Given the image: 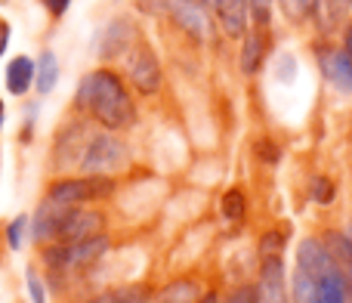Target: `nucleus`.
<instances>
[{
	"label": "nucleus",
	"instance_id": "f257e3e1",
	"mask_svg": "<svg viewBox=\"0 0 352 303\" xmlns=\"http://www.w3.org/2000/svg\"><path fill=\"white\" fill-rule=\"evenodd\" d=\"M74 105L105 130H127L136 124V105L127 93V84L109 68H96L80 81Z\"/></svg>",
	"mask_w": 352,
	"mask_h": 303
},
{
	"label": "nucleus",
	"instance_id": "f03ea898",
	"mask_svg": "<svg viewBox=\"0 0 352 303\" xmlns=\"http://www.w3.org/2000/svg\"><path fill=\"white\" fill-rule=\"evenodd\" d=\"M109 248H111L109 236H93L84 238V242H53L41 248V260L50 269V275H68L102 260L109 254Z\"/></svg>",
	"mask_w": 352,
	"mask_h": 303
},
{
	"label": "nucleus",
	"instance_id": "7ed1b4c3",
	"mask_svg": "<svg viewBox=\"0 0 352 303\" xmlns=\"http://www.w3.org/2000/svg\"><path fill=\"white\" fill-rule=\"evenodd\" d=\"M127 143L121 136L111 134H93L90 143L84 146V155H80L78 167L84 170V176H111L115 170L127 167Z\"/></svg>",
	"mask_w": 352,
	"mask_h": 303
},
{
	"label": "nucleus",
	"instance_id": "20e7f679",
	"mask_svg": "<svg viewBox=\"0 0 352 303\" xmlns=\"http://www.w3.org/2000/svg\"><path fill=\"white\" fill-rule=\"evenodd\" d=\"M115 195V180L111 176H65L47 189V198L59 201L68 207H84L90 201H102Z\"/></svg>",
	"mask_w": 352,
	"mask_h": 303
},
{
	"label": "nucleus",
	"instance_id": "39448f33",
	"mask_svg": "<svg viewBox=\"0 0 352 303\" xmlns=\"http://www.w3.org/2000/svg\"><path fill=\"white\" fill-rule=\"evenodd\" d=\"M127 74H130V84L136 87L140 93L152 96L155 90L161 87V62L158 56L152 53V47L146 43H136L133 50L127 53Z\"/></svg>",
	"mask_w": 352,
	"mask_h": 303
},
{
	"label": "nucleus",
	"instance_id": "423d86ee",
	"mask_svg": "<svg viewBox=\"0 0 352 303\" xmlns=\"http://www.w3.org/2000/svg\"><path fill=\"white\" fill-rule=\"evenodd\" d=\"M164 16H170L195 41H207V37H210V16H207L201 0H167Z\"/></svg>",
	"mask_w": 352,
	"mask_h": 303
},
{
	"label": "nucleus",
	"instance_id": "0eeeda50",
	"mask_svg": "<svg viewBox=\"0 0 352 303\" xmlns=\"http://www.w3.org/2000/svg\"><path fill=\"white\" fill-rule=\"evenodd\" d=\"M102 229H105V213L72 207L68 217L62 220L59 232H56V242H84V238L102 236Z\"/></svg>",
	"mask_w": 352,
	"mask_h": 303
},
{
	"label": "nucleus",
	"instance_id": "6e6552de",
	"mask_svg": "<svg viewBox=\"0 0 352 303\" xmlns=\"http://www.w3.org/2000/svg\"><path fill=\"white\" fill-rule=\"evenodd\" d=\"M256 291H260V303H287V300H291V294H287L285 263H281V257H275V260H263Z\"/></svg>",
	"mask_w": 352,
	"mask_h": 303
},
{
	"label": "nucleus",
	"instance_id": "1a4fd4ad",
	"mask_svg": "<svg viewBox=\"0 0 352 303\" xmlns=\"http://www.w3.org/2000/svg\"><path fill=\"white\" fill-rule=\"evenodd\" d=\"M322 72L337 90L352 93V56L346 50H328L322 56Z\"/></svg>",
	"mask_w": 352,
	"mask_h": 303
},
{
	"label": "nucleus",
	"instance_id": "9d476101",
	"mask_svg": "<svg viewBox=\"0 0 352 303\" xmlns=\"http://www.w3.org/2000/svg\"><path fill=\"white\" fill-rule=\"evenodd\" d=\"M34 72H37V65L28 56H16V59L6 65V90H10L12 96H25L31 81H34Z\"/></svg>",
	"mask_w": 352,
	"mask_h": 303
},
{
	"label": "nucleus",
	"instance_id": "9b49d317",
	"mask_svg": "<svg viewBox=\"0 0 352 303\" xmlns=\"http://www.w3.org/2000/svg\"><path fill=\"white\" fill-rule=\"evenodd\" d=\"M219 19H223V28L229 37H241L248 28V0H219L217 6Z\"/></svg>",
	"mask_w": 352,
	"mask_h": 303
},
{
	"label": "nucleus",
	"instance_id": "f8f14e48",
	"mask_svg": "<svg viewBox=\"0 0 352 303\" xmlns=\"http://www.w3.org/2000/svg\"><path fill=\"white\" fill-rule=\"evenodd\" d=\"M148 300H152V288L148 285H121L93 294L87 303H148Z\"/></svg>",
	"mask_w": 352,
	"mask_h": 303
},
{
	"label": "nucleus",
	"instance_id": "ddd939ff",
	"mask_svg": "<svg viewBox=\"0 0 352 303\" xmlns=\"http://www.w3.org/2000/svg\"><path fill=\"white\" fill-rule=\"evenodd\" d=\"M312 303H349L343 269H334V273H328L322 282H318L316 294H312Z\"/></svg>",
	"mask_w": 352,
	"mask_h": 303
},
{
	"label": "nucleus",
	"instance_id": "4468645a",
	"mask_svg": "<svg viewBox=\"0 0 352 303\" xmlns=\"http://www.w3.org/2000/svg\"><path fill=\"white\" fill-rule=\"evenodd\" d=\"M127 34H133V28H130L127 22L109 25V31H105V37H102V56L105 59H111V56H118V53H127L130 50V37Z\"/></svg>",
	"mask_w": 352,
	"mask_h": 303
},
{
	"label": "nucleus",
	"instance_id": "2eb2a0df",
	"mask_svg": "<svg viewBox=\"0 0 352 303\" xmlns=\"http://www.w3.org/2000/svg\"><path fill=\"white\" fill-rule=\"evenodd\" d=\"M263 53H266V41H263V34H250L248 41H244V50H241V72L244 74L260 72Z\"/></svg>",
	"mask_w": 352,
	"mask_h": 303
},
{
	"label": "nucleus",
	"instance_id": "dca6fc26",
	"mask_svg": "<svg viewBox=\"0 0 352 303\" xmlns=\"http://www.w3.org/2000/svg\"><path fill=\"white\" fill-rule=\"evenodd\" d=\"M219 213H223L229 223L244 220V213H248V198H244L241 189H229V192H223V198H219Z\"/></svg>",
	"mask_w": 352,
	"mask_h": 303
},
{
	"label": "nucleus",
	"instance_id": "f3484780",
	"mask_svg": "<svg viewBox=\"0 0 352 303\" xmlns=\"http://www.w3.org/2000/svg\"><path fill=\"white\" fill-rule=\"evenodd\" d=\"M56 81H59V62H56V56L47 50V53L41 56V62H37V90L50 93L56 87Z\"/></svg>",
	"mask_w": 352,
	"mask_h": 303
},
{
	"label": "nucleus",
	"instance_id": "a211bd4d",
	"mask_svg": "<svg viewBox=\"0 0 352 303\" xmlns=\"http://www.w3.org/2000/svg\"><path fill=\"white\" fill-rule=\"evenodd\" d=\"M204 294H201V288L195 285V282H188V279H182V282H176V285H170L164 294H161V300L164 303H198Z\"/></svg>",
	"mask_w": 352,
	"mask_h": 303
},
{
	"label": "nucleus",
	"instance_id": "6ab92c4d",
	"mask_svg": "<svg viewBox=\"0 0 352 303\" xmlns=\"http://www.w3.org/2000/svg\"><path fill=\"white\" fill-rule=\"evenodd\" d=\"M278 3H281V12H285L291 22H300V19H306L316 10L318 0H278Z\"/></svg>",
	"mask_w": 352,
	"mask_h": 303
},
{
	"label": "nucleus",
	"instance_id": "aec40b11",
	"mask_svg": "<svg viewBox=\"0 0 352 303\" xmlns=\"http://www.w3.org/2000/svg\"><path fill=\"white\" fill-rule=\"evenodd\" d=\"M334 198H337L334 180H328V176H316V180H312V201H316V205H334Z\"/></svg>",
	"mask_w": 352,
	"mask_h": 303
},
{
	"label": "nucleus",
	"instance_id": "412c9836",
	"mask_svg": "<svg viewBox=\"0 0 352 303\" xmlns=\"http://www.w3.org/2000/svg\"><path fill=\"white\" fill-rule=\"evenodd\" d=\"M281 251H285V236H281V232H266L260 242L263 260H275V257H281Z\"/></svg>",
	"mask_w": 352,
	"mask_h": 303
},
{
	"label": "nucleus",
	"instance_id": "4be33fe9",
	"mask_svg": "<svg viewBox=\"0 0 352 303\" xmlns=\"http://www.w3.org/2000/svg\"><path fill=\"white\" fill-rule=\"evenodd\" d=\"M31 226V217L28 213H22V217H16L10 223V229H6V242H10V248L12 251H19L22 248V242H25V229Z\"/></svg>",
	"mask_w": 352,
	"mask_h": 303
},
{
	"label": "nucleus",
	"instance_id": "5701e85b",
	"mask_svg": "<svg viewBox=\"0 0 352 303\" xmlns=\"http://www.w3.org/2000/svg\"><path fill=\"white\" fill-rule=\"evenodd\" d=\"M223 303H260V291H256V285H241L238 291H232Z\"/></svg>",
	"mask_w": 352,
	"mask_h": 303
},
{
	"label": "nucleus",
	"instance_id": "b1692460",
	"mask_svg": "<svg viewBox=\"0 0 352 303\" xmlns=\"http://www.w3.org/2000/svg\"><path fill=\"white\" fill-rule=\"evenodd\" d=\"M248 10L254 12L256 25H269V16H272V0H248Z\"/></svg>",
	"mask_w": 352,
	"mask_h": 303
},
{
	"label": "nucleus",
	"instance_id": "393cba45",
	"mask_svg": "<svg viewBox=\"0 0 352 303\" xmlns=\"http://www.w3.org/2000/svg\"><path fill=\"white\" fill-rule=\"evenodd\" d=\"M256 155H260L266 164H275L278 161V155H281V149L275 146V143H269V140H260L256 143Z\"/></svg>",
	"mask_w": 352,
	"mask_h": 303
},
{
	"label": "nucleus",
	"instance_id": "a878e982",
	"mask_svg": "<svg viewBox=\"0 0 352 303\" xmlns=\"http://www.w3.org/2000/svg\"><path fill=\"white\" fill-rule=\"evenodd\" d=\"M28 291H31V300L34 303H47V297H43V285L37 282L34 273H28Z\"/></svg>",
	"mask_w": 352,
	"mask_h": 303
},
{
	"label": "nucleus",
	"instance_id": "bb28decb",
	"mask_svg": "<svg viewBox=\"0 0 352 303\" xmlns=\"http://www.w3.org/2000/svg\"><path fill=\"white\" fill-rule=\"evenodd\" d=\"M349 6H352V0H328V10H331V16H334V19L346 16Z\"/></svg>",
	"mask_w": 352,
	"mask_h": 303
},
{
	"label": "nucleus",
	"instance_id": "cd10ccee",
	"mask_svg": "<svg viewBox=\"0 0 352 303\" xmlns=\"http://www.w3.org/2000/svg\"><path fill=\"white\" fill-rule=\"evenodd\" d=\"M43 6H47L53 16H62V12L68 10V0H43Z\"/></svg>",
	"mask_w": 352,
	"mask_h": 303
},
{
	"label": "nucleus",
	"instance_id": "c85d7f7f",
	"mask_svg": "<svg viewBox=\"0 0 352 303\" xmlns=\"http://www.w3.org/2000/svg\"><path fill=\"white\" fill-rule=\"evenodd\" d=\"M6 41H10V25L0 22V56H3V50H6Z\"/></svg>",
	"mask_w": 352,
	"mask_h": 303
},
{
	"label": "nucleus",
	"instance_id": "c756f323",
	"mask_svg": "<svg viewBox=\"0 0 352 303\" xmlns=\"http://www.w3.org/2000/svg\"><path fill=\"white\" fill-rule=\"evenodd\" d=\"M343 50L352 56V22L346 25V37H343Z\"/></svg>",
	"mask_w": 352,
	"mask_h": 303
},
{
	"label": "nucleus",
	"instance_id": "7c9ffc66",
	"mask_svg": "<svg viewBox=\"0 0 352 303\" xmlns=\"http://www.w3.org/2000/svg\"><path fill=\"white\" fill-rule=\"evenodd\" d=\"M198 303H219V297H217V294H213V291H210V294H204V297H201Z\"/></svg>",
	"mask_w": 352,
	"mask_h": 303
},
{
	"label": "nucleus",
	"instance_id": "2f4dec72",
	"mask_svg": "<svg viewBox=\"0 0 352 303\" xmlns=\"http://www.w3.org/2000/svg\"><path fill=\"white\" fill-rule=\"evenodd\" d=\"M201 3H207V6H210V10H217V6H219V0H201Z\"/></svg>",
	"mask_w": 352,
	"mask_h": 303
},
{
	"label": "nucleus",
	"instance_id": "473e14b6",
	"mask_svg": "<svg viewBox=\"0 0 352 303\" xmlns=\"http://www.w3.org/2000/svg\"><path fill=\"white\" fill-rule=\"evenodd\" d=\"M0 127H3V103H0Z\"/></svg>",
	"mask_w": 352,
	"mask_h": 303
},
{
	"label": "nucleus",
	"instance_id": "72a5a7b5",
	"mask_svg": "<svg viewBox=\"0 0 352 303\" xmlns=\"http://www.w3.org/2000/svg\"><path fill=\"white\" fill-rule=\"evenodd\" d=\"M346 238H349V244H352V223H349V232H346Z\"/></svg>",
	"mask_w": 352,
	"mask_h": 303
}]
</instances>
